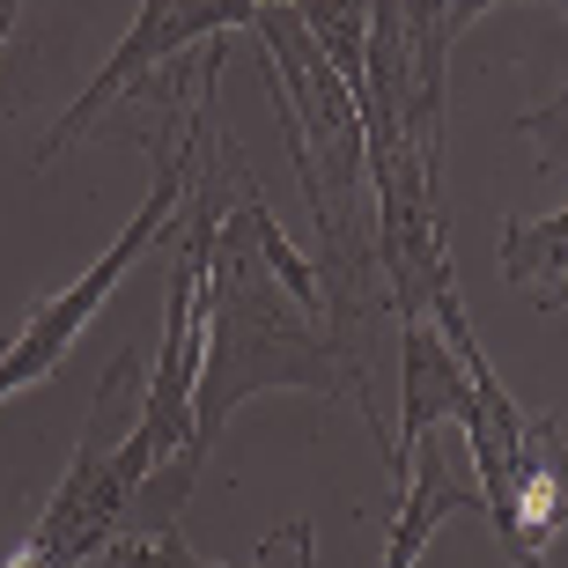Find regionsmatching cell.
<instances>
[{
    "mask_svg": "<svg viewBox=\"0 0 568 568\" xmlns=\"http://www.w3.org/2000/svg\"><path fill=\"white\" fill-rule=\"evenodd\" d=\"M258 392H317V399H355L392 450L369 377H362L347 347L325 325V295H317V258L295 252L252 170L236 163L230 207L214 230L207 281H200V377H192V458L207 465L230 414Z\"/></svg>",
    "mask_w": 568,
    "mask_h": 568,
    "instance_id": "6da1fadb",
    "label": "cell"
},
{
    "mask_svg": "<svg viewBox=\"0 0 568 568\" xmlns=\"http://www.w3.org/2000/svg\"><path fill=\"white\" fill-rule=\"evenodd\" d=\"M214 97H222V52H207V67H200V89H192V119H185V133H178V141H170V126L148 133V155H155V185H148L141 214H133L126 230H119V244H111V252L97 258L82 281H67L52 303H38V311H30V325L8 339V355H0V399H16L22 384L52 377V369H60V355L74 347V333H82L89 317L104 311V295H111V288H119V281H126L133 266L148 258V244H163V230L178 222V207H185L192 178H200V155H207Z\"/></svg>",
    "mask_w": 568,
    "mask_h": 568,
    "instance_id": "7a4b0ae2",
    "label": "cell"
},
{
    "mask_svg": "<svg viewBox=\"0 0 568 568\" xmlns=\"http://www.w3.org/2000/svg\"><path fill=\"white\" fill-rule=\"evenodd\" d=\"M141 392H148L141 355L119 347L104 362V377H97V399H89V422H82L67 480L52 487V503L38 509V525H30V539L16 547L8 568H82L126 531V503L141 487L126 473V436L141 422Z\"/></svg>",
    "mask_w": 568,
    "mask_h": 568,
    "instance_id": "3957f363",
    "label": "cell"
},
{
    "mask_svg": "<svg viewBox=\"0 0 568 568\" xmlns=\"http://www.w3.org/2000/svg\"><path fill=\"white\" fill-rule=\"evenodd\" d=\"M258 8H266V0H141V16H133V30L119 38V52H111V60L89 74V89L60 111V126L38 141V163L67 155V148L82 141V133L97 126L111 104H126L133 89H141L155 67H170L178 52H185V44L222 38V30H252Z\"/></svg>",
    "mask_w": 568,
    "mask_h": 568,
    "instance_id": "277c9868",
    "label": "cell"
},
{
    "mask_svg": "<svg viewBox=\"0 0 568 568\" xmlns=\"http://www.w3.org/2000/svg\"><path fill=\"white\" fill-rule=\"evenodd\" d=\"M465 414V362L450 355V339L414 317L399 325V428H392V450H384V480L392 495L406 487V465H414V443L436 436L443 422H458Z\"/></svg>",
    "mask_w": 568,
    "mask_h": 568,
    "instance_id": "5b68a950",
    "label": "cell"
},
{
    "mask_svg": "<svg viewBox=\"0 0 568 568\" xmlns=\"http://www.w3.org/2000/svg\"><path fill=\"white\" fill-rule=\"evenodd\" d=\"M568 539V436L554 414H525V465L509 503V568H547V547Z\"/></svg>",
    "mask_w": 568,
    "mask_h": 568,
    "instance_id": "8992f818",
    "label": "cell"
},
{
    "mask_svg": "<svg viewBox=\"0 0 568 568\" xmlns=\"http://www.w3.org/2000/svg\"><path fill=\"white\" fill-rule=\"evenodd\" d=\"M458 509H480V487H473V473H458L450 443L422 436L414 443V465H406V487L392 495V531H384L377 568H414L428 554V539H436V525L458 517Z\"/></svg>",
    "mask_w": 568,
    "mask_h": 568,
    "instance_id": "52a82bcc",
    "label": "cell"
},
{
    "mask_svg": "<svg viewBox=\"0 0 568 568\" xmlns=\"http://www.w3.org/2000/svg\"><path fill=\"white\" fill-rule=\"evenodd\" d=\"M281 8L311 30V44L333 60V74L355 89V104H362V74H369V8H377V0H281Z\"/></svg>",
    "mask_w": 568,
    "mask_h": 568,
    "instance_id": "ba28073f",
    "label": "cell"
},
{
    "mask_svg": "<svg viewBox=\"0 0 568 568\" xmlns=\"http://www.w3.org/2000/svg\"><path fill=\"white\" fill-rule=\"evenodd\" d=\"M503 281L509 288H561L568 281V200L539 222L503 230Z\"/></svg>",
    "mask_w": 568,
    "mask_h": 568,
    "instance_id": "9c48e42d",
    "label": "cell"
},
{
    "mask_svg": "<svg viewBox=\"0 0 568 568\" xmlns=\"http://www.w3.org/2000/svg\"><path fill=\"white\" fill-rule=\"evenodd\" d=\"M104 561L111 568H222V561H207V554H192L178 525H163V531H119V539L104 547Z\"/></svg>",
    "mask_w": 568,
    "mask_h": 568,
    "instance_id": "30bf717a",
    "label": "cell"
},
{
    "mask_svg": "<svg viewBox=\"0 0 568 568\" xmlns=\"http://www.w3.org/2000/svg\"><path fill=\"white\" fill-rule=\"evenodd\" d=\"M252 568H317V531H311V517H288V525L266 531Z\"/></svg>",
    "mask_w": 568,
    "mask_h": 568,
    "instance_id": "8fae6325",
    "label": "cell"
},
{
    "mask_svg": "<svg viewBox=\"0 0 568 568\" xmlns=\"http://www.w3.org/2000/svg\"><path fill=\"white\" fill-rule=\"evenodd\" d=\"M517 133H525V141H539L554 163H568V82H561V97H554V104L525 111V119H517Z\"/></svg>",
    "mask_w": 568,
    "mask_h": 568,
    "instance_id": "7c38bea8",
    "label": "cell"
},
{
    "mask_svg": "<svg viewBox=\"0 0 568 568\" xmlns=\"http://www.w3.org/2000/svg\"><path fill=\"white\" fill-rule=\"evenodd\" d=\"M16 8H22V0H0V52H8V30H16Z\"/></svg>",
    "mask_w": 568,
    "mask_h": 568,
    "instance_id": "4fadbf2b",
    "label": "cell"
},
{
    "mask_svg": "<svg viewBox=\"0 0 568 568\" xmlns=\"http://www.w3.org/2000/svg\"><path fill=\"white\" fill-rule=\"evenodd\" d=\"M539 303H547V311H568V281L561 288H539Z\"/></svg>",
    "mask_w": 568,
    "mask_h": 568,
    "instance_id": "5bb4252c",
    "label": "cell"
}]
</instances>
